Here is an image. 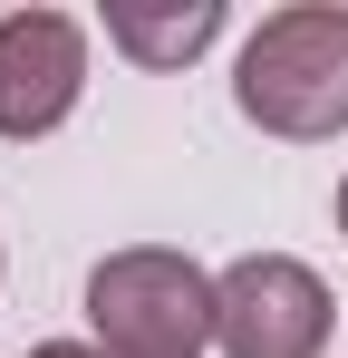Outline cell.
<instances>
[{"mask_svg": "<svg viewBox=\"0 0 348 358\" xmlns=\"http://www.w3.org/2000/svg\"><path fill=\"white\" fill-rule=\"evenodd\" d=\"M97 68V29L78 10H0V145H39L78 117Z\"/></svg>", "mask_w": 348, "mask_h": 358, "instance_id": "obj_4", "label": "cell"}, {"mask_svg": "<svg viewBox=\"0 0 348 358\" xmlns=\"http://www.w3.org/2000/svg\"><path fill=\"white\" fill-rule=\"evenodd\" d=\"M0 271H10V252H0Z\"/></svg>", "mask_w": 348, "mask_h": 358, "instance_id": "obj_8", "label": "cell"}, {"mask_svg": "<svg viewBox=\"0 0 348 358\" xmlns=\"http://www.w3.org/2000/svg\"><path fill=\"white\" fill-rule=\"evenodd\" d=\"M232 117L281 136V145L348 136V0H290V10H261L242 29Z\"/></svg>", "mask_w": 348, "mask_h": 358, "instance_id": "obj_1", "label": "cell"}, {"mask_svg": "<svg viewBox=\"0 0 348 358\" xmlns=\"http://www.w3.org/2000/svg\"><path fill=\"white\" fill-rule=\"evenodd\" d=\"M97 29H107V49H116L126 68L174 78V68H194V59L232 29V10H223V0H107Z\"/></svg>", "mask_w": 348, "mask_h": 358, "instance_id": "obj_5", "label": "cell"}, {"mask_svg": "<svg viewBox=\"0 0 348 358\" xmlns=\"http://www.w3.org/2000/svg\"><path fill=\"white\" fill-rule=\"evenodd\" d=\"M213 349L223 358H329L339 300L300 252H242L213 271Z\"/></svg>", "mask_w": 348, "mask_h": 358, "instance_id": "obj_3", "label": "cell"}, {"mask_svg": "<svg viewBox=\"0 0 348 358\" xmlns=\"http://www.w3.org/2000/svg\"><path fill=\"white\" fill-rule=\"evenodd\" d=\"M20 358H107L97 339H39V349H20Z\"/></svg>", "mask_w": 348, "mask_h": 358, "instance_id": "obj_6", "label": "cell"}, {"mask_svg": "<svg viewBox=\"0 0 348 358\" xmlns=\"http://www.w3.org/2000/svg\"><path fill=\"white\" fill-rule=\"evenodd\" d=\"M329 223H339V242H348V175H339V194H329Z\"/></svg>", "mask_w": 348, "mask_h": 358, "instance_id": "obj_7", "label": "cell"}, {"mask_svg": "<svg viewBox=\"0 0 348 358\" xmlns=\"http://www.w3.org/2000/svg\"><path fill=\"white\" fill-rule=\"evenodd\" d=\"M213 310V271L174 242H126L87 271V339L107 358H203Z\"/></svg>", "mask_w": 348, "mask_h": 358, "instance_id": "obj_2", "label": "cell"}]
</instances>
